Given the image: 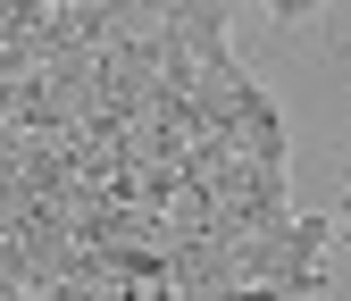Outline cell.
I'll list each match as a JSON object with an SVG mask.
<instances>
[{"instance_id": "cell-1", "label": "cell", "mask_w": 351, "mask_h": 301, "mask_svg": "<svg viewBox=\"0 0 351 301\" xmlns=\"http://www.w3.org/2000/svg\"><path fill=\"white\" fill-rule=\"evenodd\" d=\"M268 9H276L285 25H301V17H318V9H326V0H268Z\"/></svg>"}, {"instance_id": "cell-2", "label": "cell", "mask_w": 351, "mask_h": 301, "mask_svg": "<svg viewBox=\"0 0 351 301\" xmlns=\"http://www.w3.org/2000/svg\"><path fill=\"white\" fill-rule=\"evenodd\" d=\"M9 143H17V125H9V117H0V159H9Z\"/></svg>"}, {"instance_id": "cell-3", "label": "cell", "mask_w": 351, "mask_h": 301, "mask_svg": "<svg viewBox=\"0 0 351 301\" xmlns=\"http://www.w3.org/2000/svg\"><path fill=\"white\" fill-rule=\"evenodd\" d=\"M343 201H351V159H343Z\"/></svg>"}]
</instances>
